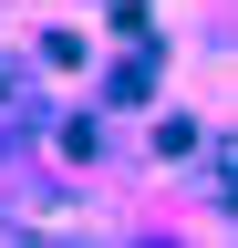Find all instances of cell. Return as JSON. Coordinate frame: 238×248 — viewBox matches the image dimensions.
I'll list each match as a JSON object with an SVG mask.
<instances>
[{
	"label": "cell",
	"mask_w": 238,
	"mask_h": 248,
	"mask_svg": "<svg viewBox=\"0 0 238 248\" xmlns=\"http://www.w3.org/2000/svg\"><path fill=\"white\" fill-rule=\"evenodd\" d=\"M218 197H228V207H238V145H228V166H218Z\"/></svg>",
	"instance_id": "1"
}]
</instances>
